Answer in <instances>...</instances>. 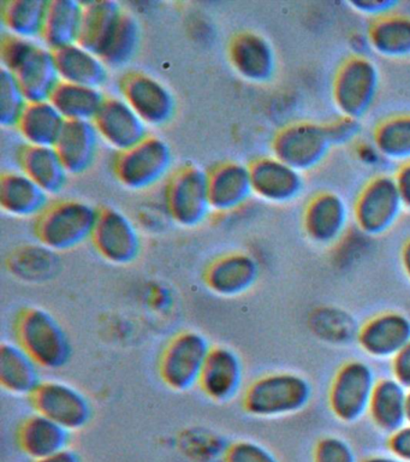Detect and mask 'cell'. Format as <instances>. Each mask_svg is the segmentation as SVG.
Masks as SVG:
<instances>
[{
  "label": "cell",
  "mask_w": 410,
  "mask_h": 462,
  "mask_svg": "<svg viewBox=\"0 0 410 462\" xmlns=\"http://www.w3.org/2000/svg\"><path fill=\"white\" fill-rule=\"evenodd\" d=\"M3 67L12 71L30 103L50 100L62 82L55 52L34 40L10 34L2 42Z\"/></svg>",
  "instance_id": "1"
},
{
  "label": "cell",
  "mask_w": 410,
  "mask_h": 462,
  "mask_svg": "<svg viewBox=\"0 0 410 462\" xmlns=\"http://www.w3.org/2000/svg\"><path fill=\"white\" fill-rule=\"evenodd\" d=\"M313 396L311 383L293 372H272L251 382L244 390L242 406L247 413L277 418L298 413Z\"/></svg>",
  "instance_id": "2"
},
{
  "label": "cell",
  "mask_w": 410,
  "mask_h": 462,
  "mask_svg": "<svg viewBox=\"0 0 410 462\" xmlns=\"http://www.w3.org/2000/svg\"><path fill=\"white\" fill-rule=\"evenodd\" d=\"M16 338L42 368L59 370L70 359L69 337L59 320L41 307H28L20 313Z\"/></svg>",
  "instance_id": "3"
},
{
  "label": "cell",
  "mask_w": 410,
  "mask_h": 462,
  "mask_svg": "<svg viewBox=\"0 0 410 462\" xmlns=\"http://www.w3.org/2000/svg\"><path fill=\"white\" fill-rule=\"evenodd\" d=\"M99 209L87 202L66 200L51 204L39 216L37 236L53 252L69 251L91 240Z\"/></svg>",
  "instance_id": "4"
},
{
  "label": "cell",
  "mask_w": 410,
  "mask_h": 462,
  "mask_svg": "<svg viewBox=\"0 0 410 462\" xmlns=\"http://www.w3.org/2000/svg\"><path fill=\"white\" fill-rule=\"evenodd\" d=\"M212 346L197 331H182L168 343L160 356L161 381L176 392H186L199 383Z\"/></svg>",
  "instance_id": "5"
},
{
  "label": "cell",
  "mask_w": 410,
  "mask_h": 462,
  "mask_svg": "<svg viewBox=\"0 0 410 462\" xmlns=\"http://www.w3.org/2000/svg\"><path fill=\"white\" fill-rule=\"evenodd\" d=\"M376 371L369 363L351 360L334 374L329 393V403L334 417L344 422H355L369 414Z\"/></svg>",
  "instance_id": "6"
},
{
  "label": "cell",
  "mask_w": 410,
  "mask_h": 462,
  "mask_svg": "<svg viewBox=\"0 0 410 462\" xmlns=\"http://www.w3.org/2000/svg\"><path fill=\"white\" fill-rule=\"evenodd\" d=\"M379 85V71L369 57L354 56L342 65L333 83V99L341 116L360 121L373 106Z\"/></svg>",
  "instance_id": "7"
},
{
  "label": "cell",
  "mask_w": 410,
  "mask_h": 462,
  "mask_svg": "<svg viewBox=\"0 0 410 462\" xmlns=\"http://www.w3.org/2000/svg\"><path fill=\"white\" fill-rule=\"evenodd\" d=\"M405 209L395 176L380 173L359 194L352 217L360 231L374 236L391 229Z\"/></svg>",
  "instance_id": "8"
},
{
  "label": "cell",
  "mask_w": 410,
  "mask_h": 462,
  "mask_svg": "<svg viewBox=\"0 0 410 462\" xmlns=\"http://www.w3.org/2000/svg\"><path fill=\"white\" fill-rule=\"evenodd\" d=\"M165 204L169 215L179 226H199L212 211L208 173L194 165L178 170L169 180Z\"/></svg>",
  "instance_id": "9"
},
{
  "label": "cell",
  "mask_w": 410,
  "mask_h": 462,
  "mask_svg": "<svg viewBox=\"0 0 410 462\" xmlns=\"http://www.w3.org/2000/svg\"><path fill=\"white\" fill-rule=\"evenodd\" d=\"M172 153L169 144L149 136L136 146L121 152L114 162L118 180L129 189H146L159 182L171 168Z\"/></svg>",
  "instance_id": "10"
},
{
  "label": "cell",
  "mask_w": 410,
  "mask_h": 462,
  "mask_svg": "<svg viewBox=\"0 0 410 462\" xmlns=\"http://www.w3.org/2000/svg\"><path fill=\"white\" fill-rule=\"evenodd\" d=\"M331 147L333 146L325 125L296 123L277 134L273 155L304 173L323 162Z\"/></svg>",
  "instance_id": "11"
},
{
  "label": "cell",
  "mask_w": 410,
  "mask_h": 462,
  "mask_svg": "<svg viewBox=\"0 0 410 462\" xmlns=\"http://www.w3.org/2000/svg\"><path fill=\"white\" fill-rule=\"evenodd\" d=\"M34 411L74 432L87 426L92 406L85 393L68 383L42 381L30 397Z\"/></svg>",
  "instance_id": "12"
},
{
  "label": "cell",
  "mask_w": 410,
  "mask_h": 462,
  "mask_svg": "<svg viewBox=\"0 0 410 462\" xmlns=\"http://www.w3.org/2000/svg\"><path fill=\"white\" fill-rule=\"evenodd\" d=\"M91 240L104 259L117 265L134 262L141 249L134 223L116 208L99 209Z\"/></svg>",
  "instance_id": "13"
},
{
  "label": "cell",
  "mask_w": 410,
  "mask_h": 462,
  "mask_svg": "<svg viewBox=\"0 0 410 462\" xmlns=\"http://www.w3.org/2000/svg\"><path fill=\"white\" fill-rule=\"evenodd\" d=\"M121 92L122 97L147 125H164L174 117V96L152 76L131 72L122 79Z\"/></svg>",
  "instance_id": "14"
},
{
  "label": "cell",
  "mask_w": 410,
  "mask_h": 462,
  "mask_svg": "<svg viewBox=\"0 0 410 462\" xmlns=\"http://www.w3.org/2000/svg\"><path fill=\"white\" fill-rule=\"evenodd\" d=\"M93 122L100 137L120 153L150 136L146 123L122 97H106Z\"/></svg>",
  "instance_id": "15"
},
{
  "label": "cell",
  "mask_w": 410,
  "mask_h": 462,
  "mask_svg": "<svg viewBox=\"0 0 410 462\" xmlns=\"http://www.w3.org/2000/svg\"><path fill=\"white\" fill-rule=\"evenodd\" d=\"M253 193L273 204H287L304 190V173L297 171L275 155L257 159L250 165Z\"/></svg>",
  "instance_id": "16"
},
{
  "label": "cell",
  "mask_w": 410,
  "mask_h": 462,
  "mask_svg": "<svg viewBox=\"0 0 410 462\" xmlns=\"http://www.w3.org/2000/svg\"><path fill=\"white\" fill-rule=\"evenodd\" d=\"M243 384L242 360L226 346H212L197 385L208 399L228 402L235 399Z\"/></svg>",
  "instance_id": "17"
},
{
  "label": "cell",
  "mask_w": 410,
  "mask_h": 462,
  "mask_svg": "<svg viewBox=\"0 0 410 462\" xmlns=\"http://www.w3.org/2000/svg\"><path fill=\"white\" fill-rule=\"evenodd\" d=\"M358 339L367 356L394 359L410 343V318L399 312L378 314L360 328Z\"/></svg>",
  "instance_id": "18"
},
{
  "label": "cell",
  "mask_w": 410,
  "mask_h": 462,
  "mask_svg": "<svg viewBox=\"0 0 410 462\" xmlns=\"http://www.w3.org/2000/svg\"><path fill=\"white\" fill-rule=\"evenodd\" d=\"M351 220L347 202L336 193L325 191L309 202L305 212V230L308 237L322 245L342 240Z\"/></svg>",
  "instance_id": "19"
},
{
  "label": "cell",
  "mask_w": 410,
  "mask_h": 462,
  "mask_svg": "<svg viewBox=\"0 0 410 462\" xmlns=\"http://www.w3.org/2000/svg\"><path fill=\"white\" fill-rule=\"evenodd\" d=\"M259 263L247 253H232L214 260L205 273V283L212 292L233 298L250 291L258 281Z\"/></svg>",
  "instance_id": "20"
},
{
  "label": "cell",
  "mask_w": 410,
  "mask_h": 462,
  "mask_svg": "<svg viewBox=\"0 0 410 462\" xmlns=\"http://www.w3.org/2000/svg\"><path fill=\"white\" fill-rule=\"evenodd\" d=\"M229 54L233 69L248 81L268 82L275 75V51L264 36L241 32L230 42Z\"/></svg>",
  "instance_id": "21"
},
{
  "label": "cell",
  "mask_w": 410,
  "mask_h": 462,
  "mask_svg": "<svg viewBox=\"0 0 410 462\" xmlns=\"http://www.w3.org/2000/svg\"><path fill=\"white\" fill-rule=\"evenodd\" d=\"M208 191L212 211L232 212L246 204L251 195L250 166L224 162L208 173Z\"/></svg>",
  "instance_id": "22"
},
{
  "label": "cell",
  "mask_w": 410,
  "mask_h": 462,
  "mask_svg": "<svg viewBox=\"0 0 410 462\" xmlns=\"http://www.w3.org/2000/svg\"><path fill=\"white\" fill-rule=\"evenodd\" d=\"M99 139L95 122L67 121L55 148L68 172L80 175L95 164Z\"/></svg>",
  "instance_id": "23"
},
{
  "label": "cell",
  "mask_w": 410,
  "mask_h": 462,
  "mask_svg": "<svg viewBox=\"0 0 410 462\" xmlns=\"http://www.w3.org/2000/svg\"><path fill=\"white\" fill-rule=\"evenodd\" d=\"M70 433L51 419L34 411L21 422L17 442L21 451L34 461L69 448Z\"/></svg>",
  "instance_id": "24"
},
{
  "label": "cell",
  "mask_w": 410,
  "mask_h": 462,
  "mask_svg": "<svg viewBox=\"0 0 410 462\" xmlns=\"http://www.w3.org/2000/svg\"><path fill=\"white\" fill-rule=\"evenodd\" d=\"M124 13L120 4L111 0L84 4V18L77 43L102 58L113 42Z\"/></svg>",
  "instance_id": "25"
},
{
  "label": "cell",
  "mask_w": 410,
  "mask_h": 462,
  "mask_svg": "<svg viewBox=\"0 0 410 462\" xmlns=\"http://www.w3.org/2000/svg\"><path fill=\"white\" fill-rule=\"evenodd\" d=\"M41 366L17 342L0 346V383L16 396L33 395L41 384Z\"/></svg>",
  "instance_id": "26"
},
{
  "label": "cell",
  "mask_w": 410,
  "mask_h": 462,
  "mask_svg": "<svg viewBox=\"0 0 410 462\" xmlns=\"http://www.w3.org/2000/svg\"><path fill=\"white\" fill-rule=\"evenodd\" d=\"M409 390L392 375L378 379L370 400L369 415L374 426L380 432L390 436L402 426L408 424L406 420V400Z\"/></svg>",
  "instance_id": "27"
},
{
  "label": "cell",
  "mask_w": 410,
  "mask_h": 462,
  "mask_svg": "<svg viewBox=\"0 0 410 462\" xmlns=\"http://www.w3.org/2000/svg\"><path fill=\"white\" fill-rule=\"evenodd\" d=\"M53 52L62 82L100 89L109 79V67L104 63L102 58L85 49L80 43H74Z\"/></svg>",
  "instance_id": "28"
},
{
  "label": "cell",
  "mask_w": 410,
  "mask_h": 462,
  "mask_svg": "<svg viewBox=\"0 0 410 462\" xmlns=\"http://www.w3.org/2000/svg\"><path fill=\"white\" fill-rule=\"evenodd\" d=\"M0 205L13 216H41L50 206V194L26 173L12 171L0 180Z\"/></svg>",
  "instance_id": "29"
},
{
  "label": "cell",
  "mask_w": 410,
  "mask_h": 462,
  "mask_svg": "<svg viewBox=\"0 0 410 462\" xmlns=\"http://www.w3.org/2000/svg\"><path fill=\"white\" fill-rule=\"evenodd\" d=\"M21 171L49 194H57L66 187L70 173L55 147L27 144L20 153Z\"/></svg>",
  "instance_id": "30"
},
{
  "label": "cell",
  "mask_w": 410,
  "mask_h": 462,
  "mask_svg": "<svg viewBox=\"0 0 410 462\" xmlns=\"http://www.w3.org/2000/svg\"><path fill=\"white\" fill-rule=\"evenodd\" d=\"M84 4L74 0L50 2L41 40L50 50L74 45L80 38Z\"/></svg>",
  "instance_id": "31"
},
{
  "label": "cell",
  "mask_w": 410,
  "mask_h": 462,
  "mask_svg": "<svg viewBox=\"0 0 410 462\" xmlns=\"http://www.w3.org/2000/svg\"><path fill=\"white\" fill-rule=\"evenodd\" d=\"M66 123L55 105L45 100L28 104L16 126L27 144L55 147Z\"/></svg>",
  "instance_id": "32"
},
{
  "label": "cell",
  "mask_w": 410,
  "mask_h": 462,
  "mask_svg": "<svg viewBox=\"0 0 410 462\" xmlns=\"http://www.w3.org/2000/svg\"><path fill=\"white\" fill-rule=\"evenodd\" d=\"M370 47L391 60L410 57V17L392 13L374 21L369 32Z\"/></svg>",
  "instance_id": "33"
},
{
  "label": "cell",
  "mask_w": 410,
  "mask_h": 462,
  "mask_svg": "<svg viewBox=\"0 0 410 462\" xmlns=\"http://www.w3.org/2000/svg\"><path fill=\"white\" fill-rule=\"evenodd\" d=\"M106 97L102 90L60 82L50 101L67 121H95Z\"/></svg>",
  "instance_id": "34"
},
{
  "label": "cell",
  "mask_w": 410,
  "mask_h": 462,
  "mask_svg": "<svg viewBox=\"0 0 410 462\" xmlns=\"http://www.w3.org/2000/svg\"><path fill=\"white\" fill-rule=\"evenodd\" d=\"M50 2L45 0H14L2 10L3 22L10 34L19 38L41 39Z\"/></svg>",
  "instance_id": "35"
},
{
  "label": "cell",
  "mask_w": 410,
  "mask_h": 462,
  "mask_svg": "<svg viewBox=\"0 0 410 462\" xmlns=\"http://www.w3.org/2000/svg\"><path fill=\"white\" fill-rule=\"evenodd\" d=\"M384 158L399 165L410 162V115H397L381 122L373 136Z\"/></svg>",
  "instance_id": "36"
},
{
  "label": "cell",
  "mask_w": 410,
  "mask_h": 462,
  "mask_svg": "<svg viewBox=\"0 0 410 462\" xmlns=\"http://www.w3.org/2000/svg\"><path fill=\"white\" fill-rule=\"evenodd\" d=\"M140 42L138 21L132 14L124 13L116 34L110 42L102 60L107 67H123L135 56Z\"/></svg>",
  "instance_id": "37"
},
{
  "label": "cell",
  "mask_w": 410,
  "mask_h": 462,
  "mask_svg": "<svg viewBox=\"0 0 410 462\" xmlns=\"http://www.w3.org/2000/svg\"><path fill=\"white\" fill-rule=\"evenodd\" d=\"M28 101L20 83L8 69L2 67L0 72V123L3 126H16Z\"/></svg>",
  "instance_id": "38"
},
{
  "label": "cell",
  "mask_w": 410,
  "mask_h": 462,
  "mask_svg": "<svg viewBox=\"0 0 410 462\" xmlns=\"http://www.w3.org/2000/svg\"><path fill=\"white\" fill-rule=\"evenodd\" d=\"M53 251L44 248H28L20 252L19 256L14 260V271L20 276L26 278H42L48 276L50 270H53L51 260Z\"/></svg>",
  "instance_id": "39"
},
{
  "label": "cell",
  "mask_w": 410,
  "mask_h": 462,
  "mask_svg": "<svg viewBox=\"0 0 410 462\" xmlns=\"http://www.w3.org/2000/svg\"><path fill=\"white\" fill-rule=\"evenodd\" d=\"M313 462H361L354 447L340 436L323 437L315 444Z\"/></svg>",
  "instance_id": "40"
},
{
  "label": "cell",
  "mask_w": 410,
  "mask_h": 462,
  "mask_svg": "<svg viewBox=\"0 0 410 462\" xmlns=\"http://www.w3.org/2000/svg\"><path fill=\"white\" fill-rule=\"evenodd\" d=\"M223 462H280L269 448L251 439L236 440L224 451Z\"/></svg>",
  "instance_id": "41"
},
{
  "label": "cell",
  "mask_w": 410,
  "mask_h": 462,
  "mask_svg": "<svg viewBox=\"0 0 410 462\" xmlns=\"http://www.w3.org/2000/svg\"><path fill=\"white\" fill-rule=\"evenodd\" d=\"M333 146L351 143L359 134V119L341 116L340 119L325 125Z\"/></svg>",
  "instance_id": "42"
},
{
  "label": "cell",
  "mask_w": 410,
  "mask_h": 462,
  "mask_svg": "<svg viewBox=\"0 0 410 462\" xmlns=\"http://www.w3.org/2000/svg\"><path fill=\"white\" fill-rule=\"evenodd\" d=\"M388 451L405 462H410V422L388 436Z\"/></svg>",
  "instance_id": "43"
},
{
  "label": "cell",
  "mask_w": 410,
  "mask_h": 462,
  "mask_svg": "<svg viewBox=\"0 0 410 462\" xmlns=\"http://www.w3.org/2000/svg\"><path fill=\"white\" fill-rule=\"evenodd\" d=\"M390 361L392 377L410 390V343Z\"/></svg>",
  "instance_id": "44"
},
{
  "label": "cell",
  "mask_w": 410,
  "mask_h": 462,
  "mask_svg": "<svg viewBox=\"0 0 410 462\" xmlns=\"http://www.w3.org/2000/svg\"><path fill=\"white\" fill-rule=\"evenodd\" d=\"M351 5L355 6L360 13L378 20V18L396 13L398 3L387 2V0H365V2L351 3Z\"/></svg>",
  "instance_id": "45"
},
{
  "label": "cell",
  "mask_w": 410,
  "mask_h": 462,
  "mask_svg": "<svg viewBox=\"0 0 410 462\" xmlns=\"http://www.w3.org/2000/svg\"><path fill=\"white\" fill-rule=\"evenodd\" d=\"M395 180L405 208L410 211V162L399 165Z\"/></svg>",
  "instance_id": "46"
},
{
  "label": "cell",
  "mask_w": 410,
  "mask_h": 462,
  "mask_svg": "<svg viewBox=\"0 0 410 462\" xmlns=\"http://www.w3.org/2000/svg\"><path fill=\"white\" fill-rule=\"evenodd\" d=\"M32 462H82L77 451L67 448L59 453L50 455V457L39 458Z\"/></svg>",
  "instance_id": "47"
},
{
  "label": "cell",
  "mask_w": 410,
  "mask_h": 462,
  "mask_svg": "<svg viewBox=\"0 0 410 462\" xmlns=\"http://www.w3.org/2000/svg\"><path fill=\"white\" fill-rule=\"evenodd\" d=\"M361 462H405L401 460V458L396 457V455L392 454L391 451H387V453H374L370 454L369 457H367L361 460Z\"/></svg>",
  "instance_id": "48"
},
{
  "label": "cell",
  "mask_w": 410,
  "mask_h": 462,
  "mask_svg": "<svg viewBox=\"0 0 410 462\" xmlns=\"http://www.w3.org/2000/svg\"><path fill=\"white\" fill-rule=\"evenodd\" d=\"M402 265L406 277H408L410 281V240L406 242L402 251Z\"/></svg>",
  "instance_id": "49"
},
{
  "label": "cell",
  "mask_w": 410,
  "mask_h": 462,
  "mask_svg": "<svg viewBox=\"0 0 410 462\" xmlns=\"http://www.w3.org/2000/svg\"><path fill=\"white\" fill-rule=\"evenodd\" d=\"M406 420L410 422V390L408 392V400H406Z\"/></svg>",
  "instance_id": "50"
}]
</instances>
